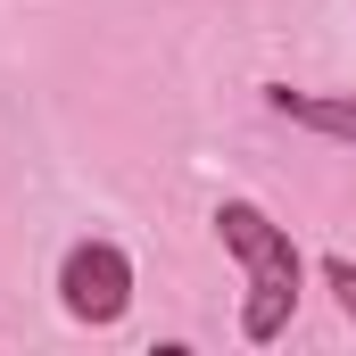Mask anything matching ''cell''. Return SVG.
Returning a JSON list of instances; mask_svg holds the SVG:
<instances>
[{
    "instance_id": "6da1fadb",
    "label": "cell",
    "mask_w": 356,
    "mask_h": 356,
    "mask_svg": "<svg viewBox=\"0 0 356 356\" xmlns=\"http://www.w3.org/2000/svg\"><path fill=\"white\" fill-rule=\"evenodd\" d=\"M216 241H224V257L241 266V332L266 348L290 332V315H298V290H307V257H298V241H290V224H273L257 199H216Z\"/></svg>"
},
{
    "instance_id": "7a4b0ae2",
    "label": "cell",
    "mask_w": 356,
    "mask_h": 356,
    "mask_svg": "<svg viewBox=\"0 0 356 356\" xmlns=\"http://www.w3.org/2000/svg\"><path fill=\"white\" fill-rule=\"evenodd\" d=\"M58 307L91 323V332H108V323H124V307H133V257L116 249V241H75L67 257H58Z\"/></svg>"
},
{
    "instance_id": "3957f363",
    "label": "cell",
    "mask_w": 356,
    "mask_h": 356,
    "mask_svg": "<svg viewBox=\"0 0 356 356\" xmlns=\"http://www.w3.org/2000/svg\"><path fill=\"white\" fill-rule=\"evenodd\" d=\"M266 108L323 133V141H356V91H290V83H266Z\"/></svg>"
},
{
    "instance_id": "277c9868",
    "label": "cell",
    "mask_w": 356,
    "mask_h": 356,
    "mask_svg": "<svg viewBox=\"0 0 356 356\" xmlns=\"http://www.w3.org/2000/svg\"><path fill=\"white\" fill-rule=\"evenodd\" d=\"M315 273H323V290L340 298V315H348V323H356V257H323V266H315Z\"/></svg>"
}]
</instances>
